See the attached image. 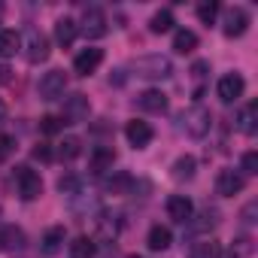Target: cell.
Masks as SVG:
<instances>
[{
    "mask_svg": "<svg viewBox=\"0 0 258 258\" xmlns=\"http://www.w3.org/2000/svg\"><path fill=\"white\" fill-rule=\"evenodd\" d=\"M131 70H134V76L149 79V82H161V79L173 76V64L164 55H140V58H134Z\"/></svg>",
    "mask_w": 258,
    "mask_h": 258,
    "instance_id": "obj_1",
    "label": "cell"
},
{
    "mask_svg": "<svg viewBox=\"0 0 258 258\" xmlns=\"http://www.w3.org/2000/svg\"><path fill=\"white\" fill-rule=\"evenodd\" d=\"M179 121H182V131H185L188 137L201 140V137L210 134V127H213V112H210L207 106L195 103V106H188V109L179 115Z\"/></svg>",
    "mask_w": 258,
    "mask_h": 258,
    "instance_id": "obj_2",
    "label": "cell"
},
{
    "mask_svg": "<svg viewBox=\"0 0 258 258\" xmlns=\"http://www.w3.org/2000/svg\"><path fill=\"white\" fill-rule=\"evenodd\" d=\"M22 49H25V58L31 61V64H43L46 58H49V37L43 34V31H37V28H31L28 34H25V43H22Z\"/></svg>",
    "mask_w": 258,
    "mask_h": 258,
    "instance_id": "obj_3",
    "label": "cell"
},
{
    "mask_svg": "<svg viewBox=\"0 0 258 258\" xmlns=\"http://www.w3.org/2000/svg\"><path fill=\"white\" fill-rule=\"evenodd\" d=\"M16 182H19V195H22L25 201H37V198L43 195V179H40V173H37L34 167H28V164H19V167H16Z\"/></svg>",
    "mask_w": 258,
    "mask_h": 258,
    "instance_id": "obj_4",
    "label": "cell"
},
{
    "mask_svg": "<svg viewBox=\"0 0 258 258\" xmlns=\"http://www.w3.org/2000/svg\"><path fill=\"white\" fill-rule=\"evenodd\" d=\"M82 34H85V40H100V37H106V16H103V10H97V7H88L85 13H82V22L76 25Z\"/></svg>",
    "mask_w": 258,
    "mask_h": 258,
    "instance_id": "obj_5",
    "label": "cell"
},
{
    "mask_svg": "<svg viewBox=\"0 0 258 258\" xmlns=\"http://www.w3.org/2000/svg\"><path fill=\"white\" fill-rule=\"evenodd\" d=\"M64 88H67V73H64V70H49V73H43V79H40V85H37V91H40L43 100H58V97L64 94Z\"/></svg>",
    "mask_w": 258,
    "mask_h": 258,
    "instance_id": "obj_6",
    "label": "cell"
},
{
    "mask_svg": "<svg viewBox=\"0 0 258 258\" xmlns=\"http://www.w3.org/2000/svg\"><path fill=\"white\" fill-rule=\"evenodd\" d=\"M88 97L82 94V91H76V94H70L67 100H64V112H61V121L64 124H79V121H85L88 118Z\"/></svg>",
    "mask_w": 258,
    "mask_h": 258,
    "instance_id": "obj_7",
    "label": "cell"
},
{
    "mask_svg": "<svg viewBox=\"0 0 258 258\" xmlns=\"http://www.w3.org/2000/svg\"><path fill=\"white\" fill-rule=\"evenodd\" d=\"M216 91H219V100H222V103H234V100L243 97V91H246V79H243L240 73H228V76L219 79Z\"/></svg>",
    "mask_w": 258,
    "mask_h": 258,
    "instance_id": "obj_8",
    "label": "cell"
},
{
    "mask_svg": "<svg viewBox=\"0 0 258 258\" xmlns=\"http://www.w3.org/2000/svg\"><path fill=\"white\" fill-rule=\"evenodd\" d=\"M137 109H143V112H149V115H164L167 112V106H170V100H167V94L164 91H158V88H149V91H143V94H137Z\"/></svg>",
    "mask_w": 258,
    "mask_h": 258,
    "instance_id": "obj_9",
    "label": "cell"
},
{
    "mask_svg": "<svg viewBox=\"0 0 258 258\" xmlns=\"http://www.w3.org/2000/svg\"><path fill=\"white\" fill-rule=\"evenodd\" d=\"M124 137H127V143H131L134 149H146V146L152 143L155 131H152V124H149V121L134 118V121H127V124H124Z\"/></svg>",
    "mask_w": 258,
    "mask_h": 258,
    "instance_id": "obj_10",
    "label": "cell"
},
{
    "mask_svg": "<svg viewBox=\"0 0 258 258\" xmlns=\"http://www.w3.org/2000/svg\"><path fill=\"white\" fill-rule=\"evenodd\" d=\"M246 28H249V13H246L243 7H231V10L225 13V19H222L225 37H243Z\"/></svg>",
    "mask_w": 258,
    "mask_h": 258,
    "instance_id": "obj_11",
    "label": "cell"
},
{
    "mask_svg": "<svg viewBox=\"0 0 258 258\" xmlns=\"http://www.w3.org/2000/svg\"><path fill=\"white\" fill-rule=\"evenodd\" d=\"M243 185H246V179H243L237 170H231V167L219 170V176H216V191H219L222 198H234V195H240Z\"/></svg>",
    "mask_w": 258,
    "mask_h": 258,
    "instance_id": "obj_12",
    "label": "cell"
},
{
    "mask_svg": "<svg viewBox=\"0 0 258 258\" xmlns=\"http://www.w3.org/2000/svg\"><path fill=\"white\" fill-rule=\"evenodd\" d=\"M234 127L240 134H246V137H252L255 131H258V103L252 100V103H246L243 109H237V115H234Z\"/></svg>",
    "mask_w": 258,
    "mask_h": 258,
    "instance_id": "obj_13",
    "label": "cell"
},
{
    "mask_svg": "<svg viewBox=\"0 0 258 258\" xmlns=\"http://www.w3.org/2000/svg\"><path fill=\"white\" fill-rule=\"evenodd\" d=\"M100 61H103V52H100V49H82V52L73 58V73L91 76V73L100 67Z\"/></svg>",
    "mask_w": 258,
    "mask_h": 258,
    "instance_id": "obj_14",
    "label": "cell"
},
{
    "mask_svg": "<svg viewBox=\"0 0 258 258\" xmlns=\"http://www.w3.org/2000/svg\"><path fill=\"white\" fill-rule=\"evenodd\" d=\"M167 216L173 219V222H188L191 216H195V204L185 198V195H170L167 198Z\"/></svg>",
    "mask_w": 258,
    "mask_h": 258,
    "instance_id": "obj_15",
    "label": "cell"
},
{
    "mask_svg": "<svg viewBox=\"0 0 258 258\" xmlns=\"http://www.w3.org/2000/svg\"><path fill=\"white\" fill-rule=\"evenodd\" d=\"M25 246V231L19 225H4L0 228V252H16Z\"/></svg>",
    "mask_w": 258,
    "mask_h": 258,
    "instance_id": "obj_16",
    "label": "cell"
},
{
    "mask_svg": "<svg viewBox=\"0 0 258 258\" xmlns=\"http://www.w3.org/2000/svg\"><path fill=\"white\" fill-rule=\"evenodd\" d=\"M112 164H115V152L109 146H97L91 152V158H88L91 173H106V170H112Z\"/></svg>",
    "mask_w": 258,
    "mask_h": 258,
    "instance_id": "obj_17",
    "label": "cell"
},
{
    "mask_svg": "<svg viewBox=\"0 0 258 258\" xmlns=\"http://www.w3.org/2000/svg\"><path fill=\"white\" fill-rule=\"evenodd\" d=\"M213 225H216V210H204L201 216H191L185 222V234L188 237H198V234H207Z\"/></svg>",
    "mask_w": 258,
    "mask_h": 258,
    "instance_id": "obj_18",
    "label": "cell"
},
{
    "mask_svg": "<svg viewBox=\"0 0 258 258\" xmlns=\"http://www.w3.org/2000/svg\"><path fill=\"white\" fill-rule=\"evenodd\" d=\"M170 243H173V234H170V228H164V225H152V228H149L146 246H149L152 252H164Z\"/></svg>",
    "mask_w": 258,
    "mask_h": 258,
    "instance_id": "obj_19",
    "label": "cell"
},
{
    "mask_svg": "<svg viewBox=\"0 0 258 258\" xmlns=\"http://www.w3.org/2000/svg\"><path fill=\"white\" fill-rule=\"evenodd\" d=\"M76 34H79V28H76V22H73V19H58V22H55V40H58L64 49H67V46H73Z\"/></svg>",
    "mask_w": 258,
    "mask_h": 258,
    "instance_id": "obj_20",
    "label": "cell"
},
{
    "mask_svg": "<svg viewBox=\"0 0 258 258\" xmlns=\"http://www.w3.org/2000/svg\"><path fill=\"white\" fill-rule=\"evenodd\" d=\"M195 49H198V34L188 31V28H179V31L173 34V52L188 55V52H195Z\"/></svg>",
    "mask_w": 258,
    "mask_h": 258,
    "instance_id": "obj_21",
    "label": "cell"
},
{
    "mask_svg": "<svg viewBox=\"0 0 258 258\" xmlns=\"http://www.w3.org/2000/svg\"><path fill=\"white\" fill-rule=\"evenodd\" d=\"M64 240H67V231H64V225H55V228H49V231L43 234V252H46V255H55V252L64 246Z\"/></svg>",
    "mask_w": 258,
    "mask_h": 258,
    "instance_id": "obj_22",
    "label": "cell"
},
{
    "mask_svg": "<svg viewBox=\"0 0 258 258\" xmlns=\"http://www.w3.org/2000/svg\"><path fill=\"white\" fill-rule=\"evenodd\" d=\"M195 167H198V161H195L191 155H182V158H176V161H173L170 176H173L176 182H185V179H191V176H195Z\"/></svg>",
    "mask_w": 258,
    "mask_h": 258,
    "instance_id": "obj_23",
    "label": "cell"
},
{
    "mask_svg": "<svg viewBox=\"0 0 258 258\" xmlns=\"http://www.w3.org/2000/svg\"><path fill=\"white\" fill-rule=\"evenodd\" d=\"M61 161H73V158H79L82 155V140L79 137H64L61 143H58V152H55Z\"/></svg>",
    "mask_w": 258,
    "mask_h": 258,
    "instance_id": "obj_24",
    "label": "cell"
},
{
    "mask_svg": "<svg viewBox=\"0 0 258 258\" xmlns=\"http://www.w3.org/2000/svg\"><path fill=\"white\" fill-rule=\"evenodd\" d=\"M67 258H94V240L91 237H76L67 246Z\"/></svg>",
    "mask_w": 258,
    "mask_h": 258,
    "instance_id": "obj_25",
    "label": "cell"
},
{
    "mask_svg": "<svg viewBox=\"0 0 258 258\" xmlns=\"http://www.w3.org/2000/svg\"><path fill=\"white\" fill-rule=\"evenodd\" d=\"M22 49V37L16 31H0V58H13Z\"/></svg>",
    "mask_w": 258,
    "mask_h": 258,
    "instance_id": "obj_26",
    "label": "cell"
},
{
    "mask_svg": "<svg viewBox=\"0 0 258 258\" xmlns=\"http://www.w3.org/2000/svg\"><path fill=\"white\" fill-rule=\"evenodd\" d=\"M188 258H219V243L216 240H201L188 249Z\"/></svg>",
    "mask_w": 258,
    "mask_h": 258,
    "instance_id": "obj_27",
    "label": "cell"
},
{
    "mask_svg": "<svg viewBox=\"0 0 258 258\" xmlns=\"http://www.w3.org/2000/svg\"><path fill=\"white\" fill-rule=\"evenodd\" d=\"M170 28H173V13H170V10L155 13L152 22H149V31H152V34H167Z\"/></svg>",
    "mask_w": 258,
    "mask_h": 258,
    "instance_id": "obj_28",
    "label": "cell"
},
{
    "mask_svg": "<svg viewBox=\"0 0 258 258\" xmlns=\"http://www.w3.org/2000/svg\"><path fill=\"white\" fill-rule=\"evenodd\" d=\"M79 188H82V179L73 176V173H67V176L58 179V191H61V195H70V198H73V195H82Z\"/></svg>",
    "mask_w": 258,
    "mask_h": 258,
    "instance_id": "obj_29",
    "label": "cell"
},
{
    "mask_svg": "<svg viewBox=\"0 0 258 258\" xmlns=\"http://www.w3.org/2000/svg\"><path fill=\"white\" fill-rule=\"evenodd\" d=\"M134 185V179H131V173H115L109 182H106V188L112 191V195H124L127 188H131Z\"/></svg>",
    "mask_w": 258,
    "mask_h": 258,
    "instance_id": "obj_30",
    "label": "cell"
},
{
    "mask_svg": "<svg viewBox=\"0 0 258 258\" xmlns=\"http://www.w3.org/2000/svg\"><path fill=\"white\" fill-rule=\"evenodd\" d=\"M61 127H64L61 115H43V118H40V131H43V134H49V137H52V134H58Z\"/></svg>",
    "mask_w": 258,
    "mask_h": 258,
    "instance_id": "obj_31",
    "label": "cell"
},
{
    "mask_svg": "<svg viewBox=\"0 0 258 258\" xmlns=\"http://www.w3.org/2000/svg\"><path fill=\"white\" fill-rule=\"evenodd\" d=\"M216 16H219V4H201V7H198V19H201L204 25H213Z\"/></svg>",
    "mask_w": 258,
    "mask_h": 258,
    "instance_id": "obj_32",
    "label": "cell"
},
{
    "mask_svg": "<svg viewBox=\"0 0 258 258\" xmlns=\"http://www.w3.org/2000/svg\"><path fill=\"white\" fill-rule=\"evenodd\" d=\"M16 152V137L13 134H0V164Z\"/></svg>",
    "mask_w": 258,
    "mask_h": 258,
    "instance_id": "obj_33",
    "label": "cell"
},
{
    "mask_svg": "<svg viewBox=\"0 0 258 258\" xmlns=\"http://www.w3.org/2000/svg\"><path fill=\"white\" fill-rule=\"evenodd\" d=\"M240 167H243L246 176H255V173H258V152H246V155L240 158Z\"/></svg>",
    "mask_w": 258,
    "mask_h": 258,
    "instance_id": "obj_34",
    "label": "cell"
},
{
    "mask_svg": "<svg viewBox=\"0 0 258 258\" xmlns=\"http://www.w3.org/2000/svg\"><path fill=\"white\" fill-rule=\"evenodd\" d=\"M255 213H258V201H249V204L240 210V219H243V225H255Z\"/></svg>",
    "mask_w": 258,
    "mask_h": 258,
    "instance_id": "obj_35",
    "label": "cell"
},
{
    "mask_svg": "<svg viewBox=\"0 0 258 258\" xmlns=\"http://www.w3.org/2000/svg\"><path fill=\"white\" fill-rule=\"evenodd\" d=\"M37 161H52L55 158V152H52V146H46V143H40V146H34V152H31Z\"/></svg>",
    "mask_w": 258,
    "mask_h": 258,
    "instance_id": "obj_36",
    "label": "cell"
},
{
    "mask_svg": "<svg viewBox=\"0 0 258 258\" xmlns=\"http://www.w3.org/2000/svg\"><path fill=\"white\" fill-rule=\"evenodd\" d=\"M207 70H210V61H195V64H191V73H195L198 79L207 76Z\"/></svg>",
    "mask_w": 258,
    "mask_h": 258,
    "instance_id": "obj_37",
    "label": "cell"
},
{
    "mask_svg": "<svg viewBox=\"0 0 258 258\" xmlns=\"http://www.w3.org/2000/svg\"><path fill=\"white\" fill-rule=\"evenodd\" d=\"M0 82H10V67H0Z\"/></svg>",
    "mask_w": 258,
    "mask_h": 258,
    "instance_id": "obj_38",
    "label": "cell"
},
{
    "mask_svg": "<svg viewBox=\"0 0 258 258\" xmlns=\"http://www.w3.org/2000/svg\"><path fill=\"white\" fill-rule=\"evenodd\" d=\"M4 121H7V103L0 100V124H4Z\"/></svg>",
    "mask_w": 258,
    "mask_h": 258,
    "instance_id": "obj_39",
    "label": "cell"
},
{
    "mask_svg": "<svg viewBox=\"0 0 258 258\" xmlns=\"http://www.w3.org/2000/svg\"><path fill=\"white\" fill-rule=\"evenodd\" d=\"M127 258H143V255H127Z\"/></svg>",
    "mask_w": 258,
    "mask_h": 258,
    "instance_id": "obj_40",
    "label": "cell"
}]
</instances>
